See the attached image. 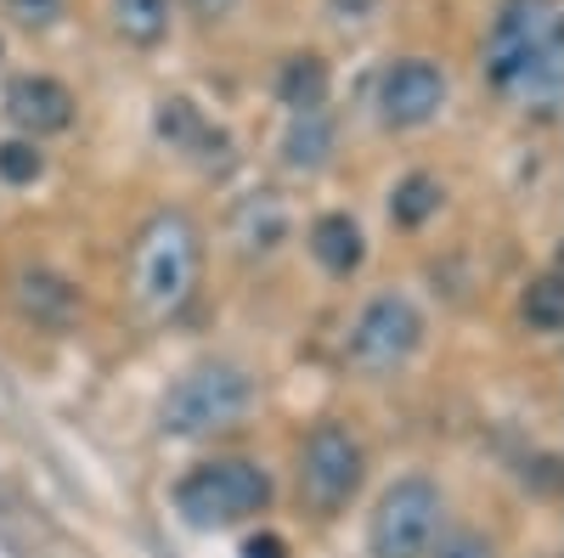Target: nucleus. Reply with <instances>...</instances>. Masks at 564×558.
Wrapping results in <instances>:
<instances>
[{
    "label": "nucleus",
    "instance_id": "9d476101",
    "mask_svg": "<svg viewBox=\"0 0 564 558\" xmlns=\"http://www.w3.org/2000/svg\"><path fill=\"white\" fill-rule=\"evenodd\" d=\"M0 108H7V119L18 124V135H29V142L74 130V113H79L74 90L57 74H18L7 85V97H0Z\"/></svg>",
    "mask_w": 564,
    "mask_h": 558
},
{
    "label": "nucleus",
    "instance_id": "39448f33",
    "mask_svg": "<svg viewBox=\"0 0 564 558\" xmlns=\"http://www.w3.org/2000/svg\"><path fill=\"white\" fill-rule=\"evenodd\" d=\"M423 339H430V321H423L417 299L406 288H379L361 299L345 328V366L361 379H395L417 361Z\"/></svg>",
    "mask_w": 564,
    "mask_h": 558
},
{
    "label": "nucleus",
    "instance_id": "f03ea898",
    "mask_svg": "<svg viewBox=\"0 0 564 558\" xmlns=\"http://www.w3.org/2000/svg\"><path fill=\"white\" fill-rule=\"evenodd\" d=\"M204 283V231L186 209H153L130 238V305L141 321H175Z\"/></svg>",
    "mask_w": 564,
    "mask_h": 558
},
{
    "label": "nucleus",
    "instance_id": "6ab92c4d",
    "mask_svg": "<svg viewBox=\"0 0 564 558\" xmlns=\"http://www.w3.org/2000/svg\"><path fill=\"white\" fill-rule=\"evenodd\" d=\"M430 558H497V541L486 530H446Z\"/></svg>",
    "mask_w": 564,
    "mask_h": 558
},
{
    "label": "nucleus",
    "instance_id": "f257e3e1",
    "mask_svg": "<svg viewBox=\"0 0 564 558\" xmlns=\"http://www.w3.org/2000/svg\"><path fill=\"white\" fill-rule=\"evenodd\" d=\"M480 68L497 97L553 119L564 108V0H502L480 45Z\"/></svg>",
    "mask_w": 564,
    "mask_h": 558
},
{
    "label": "nucleus",
    "instance_id": "4468645a",
    "mask_svg": "<svg viewBox=\"0 0 564 558\" xmlns=\"http://www.w3.org/2000/svg\"><path fill=\"white\" fill-rule=\"evenodd\" d=\"M334 113L316 108V113H289V130H282V164H289L294 175H316L327 158H334Z\"/></svg>",
    "mask_w": 564,
    "mask_h": 558
},
{
    "label": "nucleus",
    "instance_id": "7ed1b4c3",
    "mask_svg": "<svg viewBox=\"0 0 564 558\" xmlns=\"http://www.w3.org/2000/svg\"><path fill=\"white\" fill-rule=\"evenodd\" d=\"M276 502V480L265 462L254 457H204L193 462L175 485H170V507L186 530H238V525H254L271 514Z\"/></svg>",
    "mask_w": 564,
    "mask_h": 558
},
{
    "label": "nucleus",
    "instance_id": "aec40b11",
    "mask_svg": "<svg viewBox=\"0 0 564 558\" xmlns=\"http://www.w3.org/2000/svg\"><path fill=\"white\" fill-rule=\"evenodd\" d=\"M68 0H0V12H7L18 29H52L63 18Z\"/></svg>",
    "mask_w": 564,
    "mask_h": 558
},
{
    "label": "nucleus",
    "instance_id": "9b49d317",
    "mask_svg": "<svg viewBox=\"0 0 564 558\" xmlns=\"http://www.w3.org/2000/svg\"><path fill=\"white\" fill-rule=\"evenodd\" d=\"M305 254L327 271V276H339V283H350V276L367 265V231L350 209H327L305 226Z\"/></svg>",
    "mask_w": 564,
    "mask_h": 558
},
{
    "label": "nucleus",
    "instance_id": "dca6fc26",
    "mask_svg": "<svg viewBox=\"0 0 564 558\" xmlns=\"http://www.w3.org/2000/svg\"><path fill=\"white\" fill-rule=\"evenodd\" d=\"M441 204H446V186H441L430 169H412V175H401V180L390 186V226L423 231V226L441 215Z\"/></svg>",
    "mask_w": 564,
    "mask_h": 558
},
{
    "label": "nucleus",
    "instance_id": "f8f14e48",
    "mask_svg": "<svg viewBox=\"0 0 564 558\" xmlns=\"http://www.w3.org/2000/svg\"><path fill=\"white\" fill-rule=\"evenodd\" d=\"M231 243L243 254H271L289 243V204L276 193H243L231 209Z\"/></svg>",
    "mask_w": 564,
    "mask_h": 558
},
{
    "label": "nucleus",
    "instance_id": "423d86ee",
    "mask_svg": "<svg viewBox=\"0 0 564 558\" xmlns=\"http://www.w3.org/2000/svg\"><path fill=\"white\" fill-rule=\"evenodd\" d=\"M446 536V496L430 474H401L367 514V558H430Z\"/></svg>",
    "mask_w": 564,
    "mask_h": 558
},
{
    "label": "nucleus",
    "instance_id": "0eeeda50",
    "mask_svg": "<svg viewBox=\"0 0 564 558\" xmlns=\"http://www.w3.org/2000/svg\"><path fill=\"white\" fill-rule=\"evenodd\" d=\"M294 485L300 502L311 514L334 519L356 502V491L367 485V446L339 424V417H322V424L305 429L300 451H294Z\"/></svg>",
    "mask_w": 564,
    "mask_h": 558
},
{
    "label": "nucleus",
    "instance_id": "a211bd4d",
    "mask_svg": "<svg viewBox=\"0 0 564 558\" xmlns=\"http://www.w3.org/2000/svg\"><path fill=\"white\" fill-rule=\"evenodd\" d=\"M45 175V147L29 142V135H7L0 142V180L7 186H34Z\"/></svg>",
    "mask_w": 564,
    "mask_h": 558
},
{
    "label": "nucleus",
    "instance_id": "f3484780",
    "mask_svg": "<svg viewBox=\"0 0 564 558\" xmlns=\"http://www.w3.org/2000/svg\"><path fill=\"white\" fill-rule=\"evenodd\" d=\"M520 316H525V328L531 333H564V271L558 265H547V271H536L531 283L520 288Z\"/></svg>",
    "mask_w": 564,
    "mask_h": 558
},
{
    "label": "nucleus",
    "instance_id": "2eb2a0df",
    "mask_svg": "<svg viewBox=\"0 0 564 558\" xmlns=\"http://www.w3.org/2000/svg\"><path fill=\"white\" fill-rule=\"evenodd\" d=\"M108 29L135 52H153L170 40V0H108Z\"/></svg>",
    "mask_w": 564,
    "mask_h": 558
},
{
    "label": "nucleus",
    "instance_id": "ddd939ff",
    "mask_svg": "<svg viewBox=\"0 0 564 558\" xmlns=\"http://www.w3.org/2000/svg\"><path fill=\"white\" fill-rule=\"evenodd\" d=\"M271 90L289 113H316V108H327V97H334V68H327V57H316V52H294V57L276 63Z\"/></svg>",
    "mask_w": 564,
    "mask_h": 558
},
{
    "label": "nucleus",
    "instance_id": "4be33fe9",
    "mask_svg": "<svg viewBox=\"0 0 564 558\" xmlns=\"http://www.w3.org/2000/svg\"><path fill=\"white\" fill-rule=\"evenodd\" d=\"M243 558H289V541H282V536H249Z\"/></svg>",
    "mask_w": 564,
    "mask_h": 558
},
{
    "label": "nucleus",
    "instance_id": "20e7f679",
    "mask_svg": "<svg viewBox=\"0 0 564 558\" xmlns=\"http://www.w3.org/2000/svg\"><path fill=\"white\" fill-rule=\"evenodd\" d=\"M254 401H260V384H254L249 366H238V361H198L164 390L159 435H170V440L226 435V429H238L243 417L254 412Z\"/></svg>",
    "mask_w": 564,
    "mask_h": 558
},
{
    "label": "nucleus",
    "instance_id": "6e6552de",
    "mask_svg": "<svg viewBox=\"0 0 564 558\" xmlns=\"http://www.w3.org/2000/svg\"><path fill=\"white\" fill-rule=\"evenodd\" d=\"M446 97H452V79L430 57H395L372 79V113H379L384 130H423L430 119H441Z\"/></svg>",
    "mask_w": 564,
    "mask_h": 558
},
{
    "label": "nucleus",
    "instance_id": "1a4fd4ad",
    "mask_svg": "<svg viewBox=\"0 0 564 558\" xmlns=\"http://www.w3.org/2000/svg\"><path fill=\"white\" fill-rule=\"evenodd\" d=\"M7 294H12V310L29 328H45V333H68L85 310L74 276H63L57 265H18L7 276Z\"/></svg>",
    "mask_w": 564,
    "mask_h": 558
},
{
    "label": "nucleus",
    "instance_id": "412c9836",
    "mask_svg": "<svg viewBox=\"0 0 564 558\" xmlns=\"http://www.w3.org/2000/svg\"><path fill=\"white\" fill-rule=\"evenodd\" d=\"M186 12H193L198 23H226L231 12H238V0H181Z\"/></svg>",
    "mask_w": 564,
    "mask_h": 558
}]
</instances>
